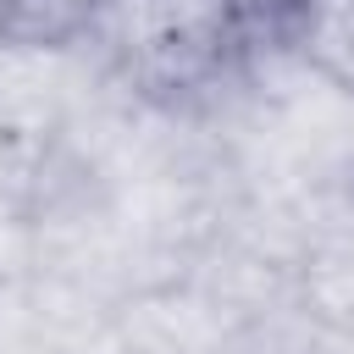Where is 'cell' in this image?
I'll return each mask as SVG.
<instances>
[{
    "label": "cell",
    "mask_w": 354,
    "mask_h": 354,
    "mask_svg": "<svg viewBox=\"0 0 354 354\" xmlns=\"http://www.w3.org/2000/svg\"><path fill=\"white\" fill-rule=\"evenodd\" d=\"M94 39L122 88L166 116L216 105L254 55L227 0H105Z\"/></svg>",
    "instance_id": "1"
},
{
    "label": "cell",
    "mask_w": 354,
    "mask_h": 354,
    "mask_svg": "<svg viewBox=\"0 0 354 354\" xmlns=\"http://www.w3.org/2000/svg\"><path fill=\"white\" fill-rule=\"evenodd\" d=\"M105 0H0V50L61 55L100 33Z\"/></svg>",
    "instance_id": "2"
},
{
    "label": "cell",
    "mask_w": 354,
    "mask_h": 354,
    "mask_svg": "<svg viewBox=\"0 0 354 354\" xmlns=\"http://www.w3.org/2000/svg\"><path fill=\"white\" fill-rule=\"evenodd\" d=\"M288 55L332 94L354 100V0H310L288 39Z\"/></svg>",
    "instance_id": "3"
},
{
    "label": "cell",
    "mask_w": 354,
    "mask_h": 354,
    "mask_svg": "<svg viewBox=\"0 0 354 354\" xmlns=\"http://www.w3.org/2000/svg\"><path fill=\"white\" fill-rule=\"evenodd\" d=\"M232 6V17L243 22V33H249V44L260 50H288V39H293V28H299V17H304V6L310 0H227Z\"/></svg>",
    "instance_id": "4"
}]
</instances>
